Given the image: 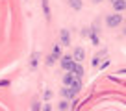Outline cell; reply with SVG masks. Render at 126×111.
<instances>
[{
  "instance_id": "19",
  "label": "cell",
  "mask_w": 126,
  "mask_h": 111,
  "mask_svg": "<svg viewBox=\"0 0 126 111\" xmlns=\"http://www.w3.org/2000/svg\"><path fill=\"white\" fill-rule=\"evenodd\" d=\"M124 35H126V32H124Z\"/></svg>"
},
{
  "instance_id": "3",
  "label": "cell",
  "mask_w": 126,
  "mask_h": 111,
  "mask_svg": "<svg viewBox=\"0 0 126 111\" xmlns=\"http://www.w3.org/2000/svg\"><path fill=\"white\" fill-rule=\"evenodd\" d=\"M106 22H108V26H110V28H115V26H119V24L122 22V17L121 15H110Z\"/></svg>"
},
{
  "instance_id": "17",
  "label": "cell",
  "mask_w": 126,
  "mask_h": 111,
  "mask_svg": "<svg viewBox=\"0 0 126 111\" xmlns=\"http://www.w3.org/2000/svg\"><path fill=\"white\" fill-rule=\"evenodd\" d=\"M50 96H52V93H50V91H47V93H45V100H48Z\"/></svg>"
},
{
  "instance_id": "8",
  "label": "cell",
  "mask_w": 126,
  "mask_h": 111,
  "mask_svg": "<svg viewBox=\"0 0 126 111\" xmlns=\"http://www.w3.org/2000/svg\"><path fill=\"white\" fill-rule=\"evenodd\" d=\"M71 89L76 93V95H78V93H80V89H82V80H80V78H74V82H72Z\"/></svg>"
},
{
  "instance_id": "11",
  "label": "cell",
  "mask_w": 126,
  "mask_h": 111,
  "mask_svg": "<svg viewBox=\"0 0 126 111\" xmlns=\"http://www.w3.org/2000/svg\"><path fill=\"white\" fill-rule=\"evenodd\" d=\"M63 95L67 96V98H74V96H76V93L72 91L71 87H65V89H63Z\"/></svg>"
},
{
  "instance_id": "1",
  "label": "cell",
  "mask_w": 126,
  "mask_h": 111,
  "mask_svg": "<svg viewBox=\"0 0 126 111\" xmlns=\"http://www.w3.org/2000/svg\"><path fill=\"white\" fill-rule=\"evenodd\" d=\"M61 67L65 69L67 72H72V70H74V67H76V61L72 59L71 56H63V57H61Z\"/></svg>"
},
{
  "instance_id": "4",
  "label": "cell",
  "mask_w": 126,
  "mask_h": 111,
  "mask_svg": "<svg viewBox=\"0 0 126 111\" xmlns=\"http://www.w3.org/2000/svg\"><path fill=\"white\" fill-rule=\"evenodd\" d=\"M85 57V52H83V48H74V54H72V59L76 61V63H80V61Z\"/></svg>"
},
{
  "instance_id": "13",
  "label": "cell",
  "mask_w": 126,
  "mask_h": 111,
  "mask_svg": "<svg viewBox=\"0 0 126 111\" xmlns=\"http://www.w3.org/2000/svg\"><path fill=\"white\" fill-rule=\"evenodd\" d=\"M58 107H59V109H61V111H67L69 107H71V104H69L67 100H61V102L58 104Z\"/></svg>"
},
{
  "instance_id": "2",
  "label": "cell",
  "mask_w": 126,
  "mask_h": 111,
  "mask_svg": "<svg viewBox=\"0 0 126 111\" xmlns=\"http://www.w3.org/2000/svg\"><path fill=\"white\" fill-rule=\"evenodd\" d=\"M59 56H61V46H59V44H54V48H52V54L48 56V59H47V65H54V61L58 59Z\"/></svg>"
},
{
  "instance_id": "10",
  "label": "cell",
  "mask_w": 126,
  "mask_h": 111,
  "mask_svg": "<svg viewBox=\"0 0 126 111\" xmlns=\"http://www.w3.org/2000/svg\"><path fill=\"white\" fill-rule=\"evenodd\" d=\"M37 59H39V54H37V52H33V54H32V59H30V67H32V69H35Z\"/></svg>"
},
{
  "instance_id": "18",
  "label": "cell",
  "mask_w": 126,
  "mask_h": 111,
  "mask_svg": "<svg viewBox=\"0 0 126 111\" xmlns=\"http://www.w3.org/2000/svg\"><path fill=\"white\" fill-rule=\"evenodd\" d=\"M93 2H102V0H93Z\"/></svg>"
},
{
  "instance_id": "12",
  "label": "cell",
  "mask_w": 126,
  "mask_h": 111,
  "mask_svg": "<svg viewBox=\"0 0 126 111\" xmlns=\"http://www.w3.org/2000/svg\"><path fill=\"white\" fill-rule=\"evenodd\" d=\"M69 4H71L72 9H80L82 8V0H69Z\"/></svg>"
},
{
  "instance_id": "9",
  "label": "cell",
  "mask_w": 126,
  "mask_h": 111,
  "mask_svg": "<svg viewBox=\"0 0 126 111\" xmlns=\"http://www.w3.org/2000/svg\"><path fill=\"white\" fill-rule=\"evenodd\" d=\"M72 74H74V78H82V76H83V67L76 63V67H74V70H72Z\"/></svg>"
},
{
  "instance_id": "5",
  "label": "cell",
  "mask_w": 126,
  "mask_h": 111,
  "mask_svg": "<svg viewBox=\"0 0 126 111\" xmlns=\"http://www.w3.org/2000/svg\"><path fill=\"white\" fill-rule=\"evenodd\" d=\"M61 44L63 46L71 44V33H69V30H61Z\"/></svg>"
},
{
  "instance_id": "14",
  "label": "cell",
  "mask_w": 126,
  "mask_h": 111,
  "mask_svg": "<svg viewBox=\"0 0 126 111\" xmlns=\"http://www.w3.org/2000/svg\"><path fill=\"white\" fill-rule=\"evenodd\" d=\"M32 111H39V102H33V104H32Z\"/></svg>"
},
{
  "instance_id": "16",
  "label": "cell",
  "mask_w": 126,
  "mask_h": 111,
  "mask_svg": "<svg viewBox=\"0 0 126 111\" xmlns=\"http://www.w3.org/2000/svg\"><path fill=\"white\" fill-rule=\"evenodd\" d=\"M98 59H100V56H94V59H93V65H98Z\"/></svg>"
},
{
  "instance_id": "6",
  "label": "cell",
  "mask_w": 126,
  "mask_h": 111,
  "mask_svg": "<svg viewBox=\"0 0 126 111\" xmlns=\"http://www.w3.org/2000/svg\"><path fill=\"white\" fill-rule=\"evenodd\" d=\"M113 9L115 11H124L126 9V0H115L113 2Z\"/></svg>"
},
{
  "instance_id": "20",
  "label": "cell",
  "mask_w": 126,
  "mask_h": 111,
  "mask_svg": "<svg viewBox=\"0 0 126 111\" xmlns=\"http://www.w3.org/2000/svg\"><path fill=\"white\" fill-rule=\"evenodd\" d=\"M113 2H115V0H113Z\"/></svg>"
},
{
  "instance_id": "7",
  "label": "cell",
  "mask_w": 126,
  "mask_h": 111,
  "mask_svg": "<svg viewBox=\"0 0 126 111\" xmlns=\"http://www.w3.org/2000/svg\"><path fill=\"white\" fill-rule=\"evenodd\" d=\"M72 82H74V74H72V72H67V74L63 76V83H65V87H71Z\"/></svg>"
},
{
  "instance_id": "15",
  "label": "cell",
  "mask_w": 126,
  "mask_h": 111,
  "mask_svg": "<svg viewBox=\"0 0 126 111\" xmlns=\"http://www.w3.org/2000/svg\"><path fill=\"white\" fill-rule=\"evenodd\" d=\"M43 111H52V107H50V104H45V107H43Z\"/></svg>"
}]
</instances>
